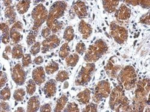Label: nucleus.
<instances>
[{
	"label": "nucleus",
	"instance_id": "obj_1",
	"mask_svg": "<svg viewBox=\"0 0 150 112\" xmlns=\"http://www.w3.org/2000/svg\"><path fill=\"white\" fill-rule=\"evenodd\" d=\"M108 50V47L105 42L101 39L97 40L93 45L89 46L87 52L85 56V60L91 62L96 61L104 55Z\"/></svg>",
	"mask_w": 150,
	"mask_h": 112
},
{
	"label": "nucleus",
	"instance_id": "obj_2",
	"mask_svg": "<svg viewBox=\"0 0 150 112\" xmlns=\"http://www.w3.org/2000/svg\"><path fill=\"white\" fill-rule=\"evenodd\" d=\"M120 85L129 90L134 86L136 81V74L133 67L127 66L125 67L120 73L118 77Z\"/></svg>",
	"mask_w": 150,
	"mask_h": 112
},
{
	"label": "nucleus",
	"instance_id": "obj_3",
	"mask_svg": "<svg viewBox=\"0 0 150 112\" xmlns=\"http://www.w3.org/2000/svg\"><path fill=\"white\" fill-rule=\"evenodd\" d=\"M47 17V11L45 7L42 4L37 6L32 12V18L34 21L33 30L35 31H38Z\"/></svg>",
	"mask_w": 150,
	"mask_h": 112
},
{
	"label": "nucleus",
	"instance_id": "obj_4",
	"mask_svg": "<svg viewBox=\"0 0 150 112\" xmlns=\"http://www.w3.org/2000/svg\"><path fill=\"white\" fill-rule=\"evenodd\" d=\"M94 68L95 65L93 63H88L85 67H82L76 78V84L78 85H87L91 79V75Z\"/></svg>",
	"mask_w": 150,
	"mask_h": 112
},
{
	"label": "nucleus",
	"instance_id": "obj_5",
	"mask_svg": "<svg viewBox=\"0 0 150 112\" xmlns=\"http://www.w3.org/2000/svg\"><path fill=\"white\" fill-rule=\"evenodd\" d=\"M109 83L106 81L100 82L96 88V93L93 96V100L96 103H99L103 100V98H107L110 92Z\"/></svg>",
	"mask_w": 150,
	"mask_h": 112
},
{
	"label": "nucleus",
	"instance_id": "obj_6",
	"mask_svg": "<svg viewBox=\"0 0 150 112\" xmlns=\"http://www.w3.org/2000/svg\"><path fill=\"white\" fill-rule=\"evenodd\" d=\"M110 33L115 42L119 44H122L127 41L128 33L126 29L121 27L114 22L110 24Z\"/></svg>",
	"mask_w": 150,
	"mask_h": 112
},
{
	"label": "nucleus",
	"instance_id": "obj_7",
	"mask_svg": "<svg viewBox=\"0 0 150 112\" xmlns=\"http://www.w3.org/2000/svg\"><path fill=\"white\" fill-rule=\"evenodd\" d=\"M11 77L18 85H22L26 79V73L20 64L16 65L11 69Z\"/></svg>",
	"mask_w": 150,
	"mask_h": 112
},
{
	"label": "nucleus",
	"instance_id": "obj_8",
	"mask_svg": "<svg viewBox=\"0 0 150 112\" xmlns=\"http://www.w3.org/2000/svg\"><path fill=\"white\" fill-rule=\"evenodd\" d=\"M60 40L58 38V37L55 35H52L50 36L48 38H46L42 43L43 47L42 51L43 54L46 53L50 49H52L58 47L59 44Z\"/></svg>",
	"mask_w": 150,
	"mask_h": 112
},
{
	"label": "nucleus",
	"instance_id": "obj_9",
	"mask_svg": "<svg viewBox=\"0 0 150 112\" xmlns=\"http://www.w3.org/2000/svg\"><path fill=\"white\" fill-rule=\"evenodd\" d=\"M22 24L21 22H16L10 30V36L11 39L12 44L18 43L21 39L22 35H21V31L22 30Z\"/></svg>",
	"mask_w": 150,
	"mask_h": 112
},
{
	"label": "nucleus",
	"instance_id": "obj_10",
	"mask_svg": "<svg viewBox=\"0 0 150 112\" xmlns=\"http://www.w3.org/2000/svg\"><path fill=\"white\" fill-rule=\"evenodd\" d=\"M33 79L35 83L39 86L45 82L46 79L45 73L42 67H37L34 70L33 72Z\"/></svg>",
	"mask_w": 150,
	"mask_h": 112
},
{
	"label": "nucleus",
	"instance_id": "obj_11",
	"mask_svg": "<svg viewBox=\"0 0 150 112\" xmlns=\"http://www.w3.org/2000/svg\"><path fill=\"white\" fill-rule=\"evenodd\" d=\"M131 10L124 4H122L116 11L115 16L120 20H126L130 18Z\"/></svg>",
	"mask_w": 150,
	"mask_h": 112
},
{
	"label": "nucleus",
	"instance_id": "obj_12",
	"mask_svg": "<svg viewBox=\"0 0 150 112\" xmlns=\"http://www.w3.org/2000/svg\"><path fill=\"white\" fill-rule=\"evenodd\" d=\"M43 91L44 94L46 95V98H51L54 96L57 91L55 81L53 79L48 81L44 86Z\"/></svg>",
	"mask_w": 150,
	"mask_h": 112
},
{
	"label": "nucleus",
	"instance_id": "obj_13",
	"mask_svg": "<svg viewBox=\"0 0 150 112\" xmlns=\"http://www.w3.org/2000/svg\"><path fill=\"white\" fill-rule=\"evenodd\" d=\"M73 10L75 13L77 14L78 17L80 19L85 18L87 16L86 7L85 5V3L82 1H76V3H73Z\"/></svg>",
	"mask_w": 150,
	"mask_h": 112
},
{
	"label": "nucleus",
	"instance_id": "obj_14",
	"mask_svg": "<svg viewBox=\"0 0 150 112\" xmlns=\"http://www.w3.org/2000/svg\"><path fill=\"white\" fill-rule=\"evenodd\" d=\"M79 31L82 34L83 39H86L92 33V28L90 25L86 23L83 20L81 21L79 25Z\"/></svg>",
	"mask_w": 150,
	"mask_h": 112
},
{
	"label": "nucleus",
	"instance_id": "obj_15",
	"mask_svg": "<svg viewBox=\"0 0 150 112\" xmlns=\"http://www.w3.org/2000/svg\"><path fill=\"white\" fill-rule=\"evenodd\" d=\"M40 107V101L38 96L32 97L28 102L27 111H37Z\"/></svg>",
	"mask_w": 150,
	"mask_h": 112
},
{
	"label": "nucleus",
	"instance_id": "obj_16",
	"mask_svg": "<svg viewBox=\"0 0 150 112\" xmlns=\"http://www.w3.org/2000/svg\"><path fill=\"white\" fill-rule=\"evenodd\" d=\"M77 100L82 104H87L88 103L90 99V91L89 89H86L84 91L80 92L78 94L77 97Z\"/></svg>",
	"mask_w": 150,
	"mask_h": 112
},
{
	"label": "nucleus",
	"instance_id": "obj_17",
	"mask_svg": "<svg viewBox=\"0 0 150 112\" xmlns=\"http://www.w3.org/2000/svg\"><path fill=\"white\" fill-rule=\"evenodd\" d=\"M16 15L15 11L13 6H9L6 8L5 10V18L8 19V22L10 24H12L15 22Z\"/></svg>",
	"mask_w": 150,
	"mask_h": 112
},
{
	"label": "nucleus",
	"instance_id": "obj_18",
	"mask_svg": "<svg viewBox=\"0 0 150 112\" xmlns=\"http://www.w3.org/2000/svg\"><path fill=\"white\" fill-rule=\"evenodd\" d=\"M118 1H103V7L105 10L108 13H112L115 11L116 7L118 4Z\"/></svg>",
	"mask_w": 150,
	"mask_h": 112
},
{
	"label": "nucleus",
	"instance_id": "obj_19",
	"mask_svg": "<svg viewBox=\"0 0 150 112\" xmlns=\"http://www.w3.org/2000/svg\"><path fill=\"white\" fill-rule=\"evenodd\" d=\"M30 1H21L16 6L18 11L20 14H23L27 11L30 7Z\"/></svg>",
	"mask_w": 150,
	"mask_h": 112
},
{
	"label": "nucleus",
	"instance_id": "obj_20",
	"mask_svg": "<svg viewBox=\"0 0 150 112\" xmlns=\"http://www.w3.org/2000/svg\"><path fill=\"white\" fill-rule=\"evenodd\" d=\"M12 58L14 59H20L21 58L23 57V51H22V47L21 45L17 44L12 50Z\"/></svg>",
	"mask_w": 150,
	"mask_h": 112
},
{
	"label": "nucleus",
	"instance_id": "obj_21",
	"mask_svg": "<svg viewBox=\"0 0 150 112\" xmlns=\"http://www.w3.org/2000/svg\"><path fill=\"white\" fill-rule=\"evenodd\" d=\"M67 101H68V98L65 95L62 96L57 101V104L54 111H62V110L64 108V106H66V104L67 102Z\"/></svg>",
	"mask_w": 150,
	"mask_h": 112
},
{
	"label": "nucleus",
	"instance_id": "obj_22",
	"mask_svg": "<svg viewBox=\"0 0 150 112\" xmlns=\"http://www.w3.org/2000/svg\"><path fill=\"white\" fill-rule=\"evenodd\" d=\"M58 68V64L54 61H51V63L46 66L45 70L47 74H51L57 71Z\"/></svg>",
	"mask_w": 150,
	"mask_h": 112
},
{
	"label": "nucleus",
	"instance_id": "obj_23",
	"mask_svg": "<svg viewBox=\"0 0 150 112\" xmlns=\"http://www.w3.org/2000/svg\"><path fill=\"white\" fill-rule=\"evenodd\" d=\"M79 61V56L77 54L71 55L66 58V64L69 66L74 67Z\"/></svg>",
	"mask_w": 150,
	"mask_h": 112
},
{
	"label": "nucleus",
	"instance_id": "obj_24",
	"mask_svg": "<svg viewBox=\"0 0 150 112\" xmlns=\"http://www.w3.org/2000/svg\"><path fill=\"white\" fill-rule=\"evenodd\" d=\"M70 47L67 43H65L62 46V47L60 49V51L59 53V56L62 59H65L66 57H67L68 55L70 52Z\"/></svg>",
	"mask_w": 150,
	"mask_h": 112
},
{
	"label": "nucleus",
	"instance_id": "obj_25",
	"mask_svg": "<svg viewBox=\"0 0 150 112\" xmlns=\"http://www.w3.org/2000/svg\"><path fill=\"white\" fill-rule=\"evenodd\" d=\"M74 30L71 27H67L64 34V39L67 41V42H70L71 41L73 38H74Z\"/></svg>",
	"mask_w": 150,
	"mask_h": 112
},
{
	"label": "nucleus",
	"instance_id": "obj_26",
	"mask_svg": "<svg viewBox=\"0 0 150 112\" xmlns=\"http://www.w3.org/2000/svg\"><path fill=\"white\" fill-rule=\"evenodd\" d=\"M26 88H27V94L30 95H32L35 92V89H36L35 82L34 80L30 79L27 83Z\"/></svg>",
	"mask_w": 150,
	"mask_h": 112
},
{
	"label": "nucleus",
	"instance_id": "obj_27",
	"mask_svg": "<svg viewBox=\"0 0 150 112\" xmlns=\"http://www.w3.org/2000/svg\"><path fill=\"white\" fill-rule=\"evenodd\" d=\"M25 95V91L23 89H19L14 92L13 97L16 101H22Z\"/></svg>",
	"mask_w": 150,
	"mask_h": 112
},
{
	"label": "nucleus",
	"instance_id": "obj_28",
	"mask_svg": "<svg viewBox=\"0 0 150 112\" xmlns=\"http://www.w3.org/2000/svg\"><path fill=\"white\" fill-rule=\"evenodd\" d=\"M37 32L38 31H30V32L27 36V42L28 46H31V44H34L35 42V37L37 34H38Z\"/></svg>",
	"mask_w": 150,
	"mask_h": 112
},
{
	"label": "nucleus",
	"instance_id": "obj_29",
	"mask_svg": "<svg viewBox=\"0 0 150 112\" xmlns=\"http://www.w3.org/2000/svg\"><path fill=\"white\" fill-rule=\"evenodd\" d=\"M10 98V89L8 86H7L1 91V96H0V98H1V99H2V100L6 101V100H8Z\"/></svg>",
	"mask_w": 150,
	"mask_h": 112
},
{
	"label": "nucleus",
	"instance_id": "obj_30",
	"mask_svg": "<svg viewBox=\"0 0 150 112\" xmlns=\"http://www.w3.org/2000/svg\"><path fill=\"white\" fill-rule=\"evenodd\" d=\"M69 79V74L68 73L66 72V71H60L56 77V79L59 82H64V80H67Z\"/></svg>",
	"mask_w": 150,
	"mask_h": 112
},
{
	"label": "nucleus",
	"instance_id": "obj_31",
	"mask_svg": "<svg viewBox=\"0 0 150 112\" xmlns=\"http://www.w3.org/2000/svg\"><path fill=\"white\" fill-rule=\"evenodd\" d=\"M40 42H37L31 47L30 52L33 55L35 56L40 52Z\"/></svg>",
	"mask_w": 150,
	"mask_h": 112
},
{
	"label": "nucleus",
	"instance_id": "obj_32",
	"mask_svg": "<svg viewBox=\"0 0 150 112\" xmlns=\"http://www.w3.org/2000/svg\"><path fill=\"white\" fill-rule=\"evenodd\" d=\"M64 111H79L78 105L75 103H70L68 104L67 107L64 110Z\"/></svg>",
	"mask_w": 150,
	"mask_h": 112
},
{
	"label": "nucleus",
	"instance_id": "obj_33",
	"mask_svg": "<svg viewBox=\"0 0 150 112\" xmlns=\"http://www.w3.org/2000/svg\"><path fill=\"white\" fill-rule=\"evenodd\" d=\"M31 63V56L29 54H25L23 56L22 65L23 67H28Z\"/></svg>",
	"mask_w": 150,
	"mask_h": 112
},
{
	"label": "nucleus",
	"instance_id": "obj_34",
	"mask_svg": "<svg viewBox=\"0 0 150 112\" xmlns=\"http://www.w3.org/2000/svg\"><path fill=\"white\" fill-rule=\"evenodd\" d=\"M76 50L78 54H79L81 55H83V52L85 51V50H86V47H85L84 43H82V42H81V43H79L76 46Z\"/></svg>",
	"mask_w": 150,
	"mask_h": 112
},
{
	"label": "nucleus",
	"instance_id": "obj_35",
	"mask_svg": "<svg viewBox=\"0 0 150 112\" xmlns=\"http://www.w3.org/2000/svg\"><path fill=\"white\" fill-rule=\"evenodd\" d=\"M12 54V51H11V47L10 46H8L6 47V49L4 50V51L3 52V58L7 59V60H9V56L10 55Z\"/></svg>",
	"mask_w": 150,
	"mask_h": 112
},
{
	"label": "nucleus",
	"instance_id": "obj_36",
	"mask_svg": "<svg viewBox=\"0 0 150 112\" xmlns=\"http://www.w3.org/2000/svg\"><path fill=\"white\" fill-rule=\"evenodd\" d=\"M1 78H0V82H1V88H2L5 85L7 80V74L5 73H3V71H1Z\"/></svg>",
	"mask_w": 150,
	"mask_h": 112
},
{
	"label": "nucleus",
	"instance_id": "obj_37",
	"mask_svg": "<svg viewBox=\"0 0 150 112\" xmlns=\"http://www.w3.org/2000/svg\"><path fill=\"white\" fill-rule=\"evenodd\" d=\"M10 34L7 33V34H2L1 37V40L3 43L4 44H7L10 42Z\"/></svg>",
	"mask_w": 150,
	"mask_h": 112
},
{
	"label": "nucleus",
	"instance_id": "obj_38",
	"mask_svg": "<svg viewBox=\"0 0 150 112\" xmlns=\"http://www.w3.org/2000/svg\"><path fill=\"white\" fill-rule=\"evenodd\" d=\"M97 104L91 103L88 106H86L85 108V110H83V111H97Z\"/></svg>",
	"mask_w": 150,
	"mask_h": 112
},
{
	"label": "nucleus",
	"instance_id": "obj_39",
	"mask_svg": "<svg viewBox=\"0 0 150 112\" xmlns=\"http://www.w3.org/2000/svg\"><path fill=\"white\" fill-rule=\"evenodd\" d=\"M1 30L2 31V34L9 33V27L8 25H7L6 23H1Z\"/></svg>",
	"mask_w": 150,
	"mask_h": 112
},
{
	"label": "nucleus",
	"instance_id": "obj_40",
	"mask_svg": "<svg viewBox=\"0 0 150 112\" xmlns=\"http://www.w3.org/2000/svg\"><path fill=\"white\" fill-rule=\"evenodd\" d=\"M1 111H10V107L8 103L5 102L1 103Z\"/></svg>",
	"mask_w": 150,
	"mask_h": 112
},
{
	"label": "nucleus",
	"instance_id": "obj_41",
	"mask_svg": "<svg viewBox=\"0 0 150 112\" xmlns=\"http://www.w3.org/2000/svg\"><path fill=\"white\" fill-rule=\"evenodd\" d=\"M51 34V30L49 28H46L43 30L42 32V35L44 38H47V37Z\"/></svg>",
	"mask_w": 150,
	"mask_h": 112
},
{
	"label": "nucleus",
	"instance_id": "obj_42",
	"mask_svg": "<svg viewBox=\"0 0 150 112\" xmlns=\"http://www.w3.org/2000/svg\"><path fill=\"white\" fill-rule=\"evenodd\" d=\"M51 107L49 104H46L42 106L40 108V111H51Z\"/></svg>",
	"mask_w": 150,
	"mask_h": 112
},
{
	"label": "nucleus",
	"instance_id": "obj_43",
	"mask_svg": "<svg viewBox=\"0 0 150 112\" xmlns=\"http://www.w3.org/2000/svg\"><path fill=\"white\" fill-rule=\"evenodd\" d=\"M34 63L37 65H40L43 63V58L41 56L37 57L34 59Z\"/></svg>",
	"mask_w": 150,
	"mask_h": 112
},
{
	"label": "nucleus",
	"instance_id": "obj_44",
	"mask_svg": "<svg viewBox=\"0 0 150 112\" xmlns=\"http://www.w3.org/2000/svg\"><path fill=\"white\" fill-rule=\"evenodd\" d=\"M139 4L143 7V8H149V1H141L139 2Z\"/></svg>",
	"mask_w": 150,
	"mask_h": 112
},
{
	"label": "nucleus",
	"instance_id": "obj_45",
	"mask_svg": "<svg viewBox=\"0 0 150 112\" xmlns=\"http://www.w3.org/2000/svg\"><path fill=\"white\" fill-rule=\"evenodd\" d=\"M11 3H12L11 1H4V5H5L6 6H7V7H9Z\"/></svg>",
	"mask_w": 150,
	"mask_h": 112
},
{
	"label": "nucleus",
	"instance_id": "obj_46",
	"mask_svg": "<svg viewBox=\"0 0 150 112\" xmlns=\"http://www.w3.org/2000/svg\"><path fill=\"white\" fill-rule=\"evenodd\" d=\"M18 109V110H16V111H25L22 107H19Z\"/></svg>",
	"mask_w": 150,
	"mask_h": 112
},
{
	"label": "nucleus",
	"instance_id": "obj_47",
	"mask_svg": "<svg viewBox=\"0 0 150 112\" xmlns=\"http://www.w3.org/2000/svg\"><path fill=\"white\" fill-rule=\"evenodd\" d=\"M136 42H137V41H135V42H134V46L135 45V44H136Z\"/></svg>",
	"mask_w": 150,
	"mask_h": 112
}]
</instances>
